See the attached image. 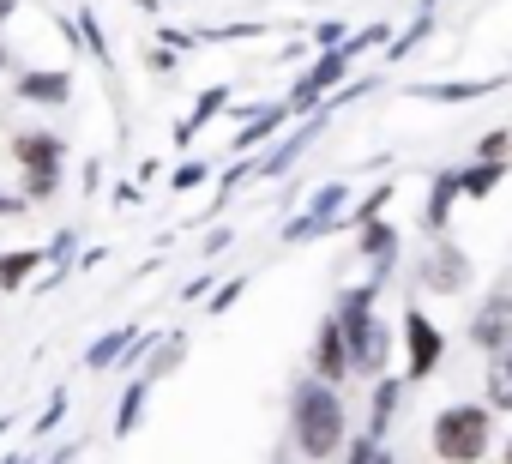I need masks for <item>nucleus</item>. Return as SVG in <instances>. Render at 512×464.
<instances>
[{
    "instance_id": "2f4dec72",
    "label": "nucleus",
    "mask_w": 512,
    "mask_h": 464,
    "mask_svg": "<svg viewBox=\"0 0 512 464\" xmlns=\"http://www.w3.org/2000/svg\"><path fill=\"white\" fill-rule=\"evenodd\" d=\"M85 193H91V199L103 193V163H91V169H85Z\"/></svg>"
},
{
    "instance_id": "c9c22d12",
    "label": "nucleus",
    "mask_w": 512,
    "mask_h": 464,
    "mask_svg": "<svg viewBox=\"0 0 512 464\" xmlns=\"http://www.w3.org/2000/svg\"><path fill=\"white\" fill-rule=\"evenodd\" d=\"M422 13H434V0H422Z\"/></svg>"
},
{
    "instance_id": "e433bc0d",
    "label": "nucleus",
    "mask_w": 512,
    "mask_h": 464,
    "mask_svg": "<svg viewBox=\"0 0 512 464\" xmlns=\"http://www.w3.org/2000/svg\"><path fill=\"white\" fill-rule=\"evenodd\" d=\"M506 464H512V440H506Z\"/></svg>"
},
{
    "instance_id": "a878e982",
    "label": "nucleus",
    "mask_w": 512,
    "mask_h": 464,
    "mask_svg": "<svg viewBox=\"0 0 512 464\" xmlns=\"http://www.w3.org/2000/svg\"><path fill=\"white\" fill-rule=\"evenodd\" d=\"M506 151H512V133H488V139L476 145V157H482V163H506Z\"/></svg>"
},
{
    "instance_id": "aec40b11",
    "label": "nucleus",
    "mask_w": 512,
    "mask_h": 464,
    "mask_svg": "<svg viewBox=\"0 0 512 464\" xmlns=\"http://www.w3.org/2000/svg\"><path fill=\"white\" fill-rule=\"evenodd\" d=\"M500 91V79H458V85H416L422 103H470V97H488Z\"/></svg>"
},
{
    "instance_id": "473e14b6",
    "label": "nucleus",
    "mask_w": 512,
    "mask_h": 464,
    "mask_svg": "<svg viewBox=\"0 0 512 464\" xmlns=\"http://www.w3.org/2000/svg\"><path fill=\"white\" fill-rule=\"evenodd\" d=\"M0 464H31V458H25V452H7V458H0Z\"/></svg>"
},
{
    "instance_id": "f3484780",
    "label": "nucleus",
    "mask_w": 512,
    "mask_h": 464,
    "mask_svg": "<svg viewBox=\"0 0 512 464\" xmlns=\"http://www.w3.org/2000/svg\"><path fill=\"white\" fill-rule=\"evenodd\" d=\"M482 404L494 416H512V350L488 362V380H482Z\"/></svg>"
},
{
    "instance_id": "7ed1b4c3",
    "label": "nucleus",
    "mask_w": 512,
    "mask_h": 464,
    "mask_svg": "<svg viewBox=\"0 0 512 464\" xmlns=\"http://www.w3.org/2000/svg\"><path fill=\"white\" fill-rule=\"evenodd\" d=\"M428 446L440 464H482L494 452V410L476 398H458L446 410H434L428 422Z\"/></svg>"
},
{
    "instance_id": "393cba45",
    "label": "nucleus",
    "mask_w": 512,
    "mask_h": 464,
    "mask_svg": "<svg viewBox=\"0 0 512 464\" xmlns=\"http://www.w3.org/2000/svg\"><path fill=\"white\" fill-rule=\"evenodd\" d=\"M428 25H434V19H428V13H422V19H416V25H410V31H404V37H392V43H386V61H404V55H416V43H422V37H428Z\"/></svg>"
},
{
    "instance_id": "6ab92c4d",
    "label": "nucleus",
    "mask_w": 512,
    "mask_h": 464,
    "mask_svg": "<svg viewBox=\"0 0 512 464\" xmlns=\"http://www.w3.org/2000/svg\"><path fill=\"white\" fill-rule=\"evenodd\" d=\"M73 254H79V229H61V236L49 242V266L37 272V278H43V290L67 284V272H73Z\"/></svg>"
},
{
    "instance_id": "f8f14e48",
    "label": "nucleus",
    "mask_w": 512,
    "mask_h": 464,
    "mask_svg": "<svg viewBox=\"0 0 512 464\" xmlns=\"http://www.w3.org/2000/svg\"><path fill=\"white\" fill-rule=\"evenodd\" d=\"M404 386H410V380H398L392 368L374 380V392H368V428H362V434H374V440H386V434H392L398 404H404Z\"/></svg>"
},
{
    "instance_id": "c85d7f7f",
    "label": "nucleus",
    "mask_w": 512,
    "mask_h": 464,
    "mask_svg": "<svg viewBox=\"0 0 512 464\" xmlns=\"http://www.w3.org/2000/svg\"><path fill=\"white\" fill-rule=\"evenodd\" d=\"M205 175H211L205 163H181V169H175V193H193V187H199Z\"/></svg>"
},
{
    "instance_id": "2eb2a0df",
    "label": "nucleus",
    "mask_w": 512,
    "mask_h": 464,
    "mask_svg": "<svg viewBox=\"0 0 512 464\" xmlns=\"http://www.w3.org/2000/svg\"><path fill=\"white\" fill-rule=\"evenodd\" d=\"M284 121H290V115H284V103H266V109H253V115H247V127H235V139H229V145H235V151H260Z\"/></svg>"
},
{
    "instance_id": "72a5a7b5",
    "label": "nucleus",
    "mask_w": 512,
    "mask_h": 464,
    "mask_svg": "<svg viewBox=\"0 0 512 464\" xmlns=\"http://www.w3.org/2000/svg\"><path fill=\"white\" fill-rule=\"evenodd\" d=\"M0 73H7V43H0Z\"/></svg>"
},
{
    "instance_id": "9b49d317",
    "label": "nucleus",
    "mask_w": 512,
    "mask_h": 464,
    "mask_svg": "<svg viewBox=\"0 0 512 464\" xmlns=\"http://www.w3.org/2000/svg\"><path fill=\"white\" fill-rule=\"evenodd\" d=\"M25 103H37V109H61L67 97H73V73L67 67H37V73H19V85H13Z\"/></svg>"
},
{
    "instance_id": "c756f323",
    "label": "nucleus",
    "mask_w": 512,
    "mask_h": 464,
    "mask_svg": "<svg viewBox=\"0 0 512 464\" xmlns=\"http://www.w3.org/2000/svg\"><path fill=\"white\" fill-rule=\"evenodd\" d=\"M241 290H247V278H229V284H223V290L211 296V314H223V308H235V296H241Z\"/></svg>"
},
{
    "instance_id": "412c9836",
    "label": "nucleus",
    "mask_w": 512,
    "mask_h": 464,
    "mask_svg": "<svg viewBox=\"0 0 512 464\" xmlns=\"http://www.w3.org/2000/svg\"><path fill=\"white\" fill-rule=\"evenodd\" d=\"M368 260H398V229L386 223V217H368L362 223V242H356Z\"/></svg>"
},
{
    "instance_id": "5701e85b",
    "label": "nucleus",
    "mask_w": 512,
    "mask_h": 464,
    "mask_svg": "<svg viewBox=\"0 0 512 464\" xmlns=\"http://www.w3.org/2000/svg\"><path fill=\"white\" fill-rule=\"evenodd\" d=\"M145 398H151V380L139 374V380H127V392H121V410H115V434H133L139 428V410H145Z\"/></svg>"
},
{
    "instance_id": "4be33fe9",
    "label": "nucleus",
    "mask_w": 512,
    "mask_h": 464,
    "mask_svg": "<svg viewBox=\"0 0 512 464\" xmlns=\"http://www.w3.org/2000/svg\"><path fill=\"white\" fill-rule=\"evenodd\" d=\"M458 181H464V199H488L500 181H506V163H470V169H458Z\"/></svg>"
},
{
    "instance_id": "a211bd4d",
    "label": "nucleus",
    "mask_w": 512,
    "mask_h": 464,
    "mask_svg": "<svg viewBox=\"0 0 512 464\" xmlns=\"http://www.w3.org/2000/svg\"><path fill=\"white\" fill-rule=\"evenodd\" d=\"M223 109H229V85H211V91H205V97L193 103V115H187V121L175 127V145H193V133H199L205 121H217Z\"/></svg>"
},
{
    "instance_id": "423d86ee",
    "label": "nucleus",
    "mask_w": 512,
    "mask_h": 464,
    "mask_svg": "<svg viewBox=\"0 0 512 464\" xmlns=\"http://www.w3.org/2000/svg\"><path fill=\"white\" fill-rule=\"evenodd\" d=\"M398 344H404V380H428L446 362V332L428 320V308H404L398 314Z\"/></svg>"
},
{
    "instance_id": "f704fd0d",
    "label": "nucleus",
    "mask_w": 512,
    "mask_h": 464,
    "mask_svg": "<svg viewBox=\"0 0 512 464\" xmlns=\"http://www.w3.org/2000/svg\"><path fill=\"white\" fill-rule=\"evenodd\" d=\"M7 428H13V422H7V416H0V434H7Z\"/></svg>"
},
{
    "instance_id": "b1692460",
    "label": "nucleus",
    "mask_w": 512,
    "mask_h": 464,
    "mask_svg": "<svg viewBox=\"0 0 512 464\" xmlns=\"http://www.w3.org/2000/svg\"><path fill=\"white\" fill-rule=\"evenodd\" d=\"M344 464H398V458H392V446H386V440L356 434V440H344Z\"/></svg>"
},
{
    "instance_id": "9d476101",
    "label": "nucleus",
    "mask_w": 512,
    "mask_h": 464,
    "mask_svg": "<svg viewBox=\"0 0 512 464\" xmlns=\"http://www.w3.org/2000/svg\"><path fill=\"white\" fill-rule=\"evenodd\" d=\"M326 115H332V109H320V115H308V121H296L284 145H272V151H266L260 163H253V175H260V181H272V175H284V169H296V163L308 157V145L320 139V127H326Z\"/></svg>"
},
{
    "instance_id": "39448f33",
    "label": "nucleus",
    "mask_w": 512,
    "mask_h": 464,
    "mask_svg": "<svg viewBox=\"0 0 512 464\" xmlns=\"http://www.w3.org/2000/svg\"><path fill=\"white\" fill-rule=\"evenodd\" d=\"M338 223H350V181H320L314 199L284 223V242H320Z\"/></svg>"
},
{
    "instance_id": "bb28decb",
    "label": "nucleus",
    "mask_w": 512,
    "mask_h": 464,
    "mask_svg": "<svg viewBox=\"0 0 512 464\" xmlns=\"http://www.w3.org/2000/svg\"><path fill=\"white\" fill-rule=\"evenodd\" d=\"M175 362H181V338H169V344H163V350H157V362H151V368H145V380H157V374H169V368H175Z\"/></svg>"
},
{
    "instance_id": "7c9ffc66",
    "label": "nucleus",
    "mask_w": 512,
    "mask_h": 464,
    "mask_svg": "<svg viewBox=\"0 0 512 464\" xmlns=\"http://www.w3.org/2000/svg\"><path fill=\"white\" fill-rule=\"evenodd\" d=\"M25 211H31L25 193H7V187H0V217H25Z\"/></svg>"
},
{
    "instance_id": "ddd939ff",
    "label": "nucleus",
    "mask_w": 512,
    "mask_h": 464,
    "mask_svg": "<svg viewBox=\"0 0 512 464\" xmlns=\"http://www.w3.org/2000/svg\"><path fill=\"white\" fill-rule=\"evenodd\" d=\"M458 199H464L458 169H440V175L428 181V199H422V229H428V236H446V217H452Z\"/></svg>"
},
{
    "instance_id": "4468645a",
    "label": "nucleus",
    "mask_w": 512,
    "mask_h": 464,
    "mask_svg": "<svg viewBox=\"0 0 512 464\" xmlns=\"http://www.w3.org/2000/svg\"><path fill=\"white\" fill-rule=\"evenodd\" d=\"M49 266V248H7L0 254V290H25Z\"/></svg>"
},
{
    "instance_id": "20e7f679",
    "label": "nucleus",
    "mask_w": 512,
    "mask_h": 464,
    "mask_svg": "<svg viewBox=\"0 0 512 464\" xmlns=\"http://www.w3.org/2000/svg\"><path fill=\"white\" fill-rule=\"evenodd\" d=\"M13 163H19V193L31 205L55 199L61 193V175H67V139L49 133V127H25L13 133Z\"/></svg>"
},
{
    "instance_id": "cd10ccee",
    "label": "nucleus",
    "mask_w": 512,
    "mask_h": 464,
    "mask_svg": "<svg viewBox=\"0 0 512 464\" xmlns=\"http://www.w3.org/2000/svg\"><path fill=\"white\" fill-rule=\"evenodd\" d=\"M61 416H67V392H55V398H49V410L37 416V434H55V428H61Z\"/></svg>"
},
{
    "instance_id": "0eeeda50",
    "label": "nucleus",
    "mask_w": 512,
    "mask_h": 464,
    "mask_svg": "<svg viewBox=\"0 0 512 464\" xmlns=\"http://www.w3.org/2000/svg\"><path fill=\"white\" fill-rule=\"evenodd\" d=\"M470 254L458 248V242H446V236H428V248H422V260H416V284L422 290H434V296H464L470 290Z\"/></svg>"
},
{
    "instance_id": "f257e3e1",
    "label": "nucleus",
    "mask_w": 512,
    "mask_h": 464,
    "mask_svg": "<svg viewBox=\"0 0 512 464\" xmlns=\"http://www.w3.org/2000/svg\"><path fill=\"white\" fill-rule=\"evenodd\" d=\"M332 320H338V332L350 344V368L368 374V380H380L392 368V350H398V326L380 314V284H350L338 296Z\"/></svg>"
},
{
    "instance_id": "f03ea898",
    "label": "nucleus",
    "mask_w": 512,
    "mask_h": 464,
    "mask_svg": "<svg viewBox=\"0 0 512 464\" xmlns=\"http://www.w3.org/2000/svg\"><path fill=\"white\" fill-rule=\"evenodd\" d=\"M290 440H296V452L314 458V464H320V458H338L344 440H350L344 392L326 386V380H314V374H302V380L290 386Z\"/></svg>"
},
{
    "instance_id": "1a4fd4ad",
    "label": "nucleus",
    "mask_w": 512,
    "mask_h": 464,
    "mask_svg": "<svg viewBox=\"0 0 512 464\" xmlns=\"http://www.w3.org/2000/svg\"><path fill=\"white\" fill-rule=\"evenodd\" d=\"M308 362H314V380H326V386H338V392H344V380L356 374V368H350V344H344V332H338L332 314L314 326V350H308Z\"/></svg>"
},
{
    "instance_id": "dca6fc26",
    "label": "nucleus",
    "mask_w": 512,
    "mask_h": 464,
    "mask_svg": "<svg viewBox=\"0 0 512 464\" xmlns=\"http://www.w3.org/2000/svg\"><path fill=\"white\" fill-rule=\"evenodd\" d=\"M133 338H139V326H115V332H103V338H97V344L85 350V368H91V374L115 368V362H121V356L133 350Z\"/></svg>"
},
{
    "instance_id": "6e6552de",
    "label": "nucleus",
    "mask_w": 512,
    "mask_h": 464,
    "mask_svg": "<svg viewBox=\"0 0 512 464\" xmlns=\"http://www.w3.org/2000/svg\"><path fill=\"white\" fill-rule=\"evenodd\" d=\"M470 344L494 362V356H506L512 350V290H488L482 302H476V314H470Z\"/></svg>"
}]
</instances>
